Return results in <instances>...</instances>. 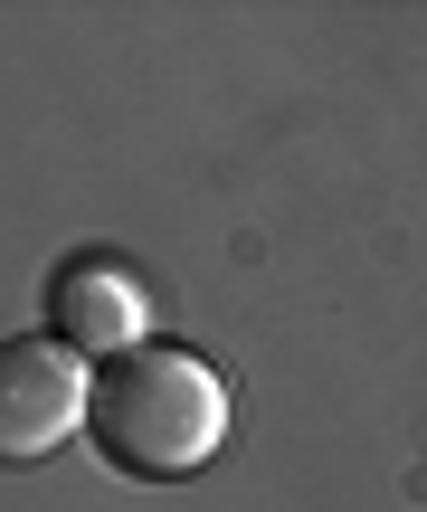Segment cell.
Returning <instances> with one entry per match:
<instances>
[{"mask_svg":"<svg viewBox=\"0 0 427 512\" xmlns=\"http://www.w3.org/2000/svg\"><path fill=\"white\" fill-rule=\"evenodd\" d=\"M86 437L114 475L181 484L228 446V389L190 342H143L86 380Z\"/></svg>","mask_w":427,"mask_h":512,"instance_id":"obj_1","label":"cell"},{"mask_svg":"<svg viewBox=\"0 0 427 512\" xmlns=\"http://www.w3.org/2000/svg\"><path fill=\"white\" fill-rule=\"evenodd\" d=\"M38 313H48V342L76 351V361H95V370L152 342V294H143V275H133L124 256H105V247L57 256Z\"/></svg>","mask_w":427,"mask_h":512,"instance_id":"obj_2","label":"cell"},{"mask_svg":"<svg viewBox=\"0 0 427 512\" xmlns=\"http://www.w3.org/2000/svg\"><path fill=\"white\" fill-rule=\"evenodd\" d=\"M86 380L95 370L76 361V351L38 342V332H19V342H0V465H48L57 446L86 427Z\"/></svg>","mask_w":427,"mask_h":512,"instance_id":"obj_3","label":"cell"}]
</instances>
